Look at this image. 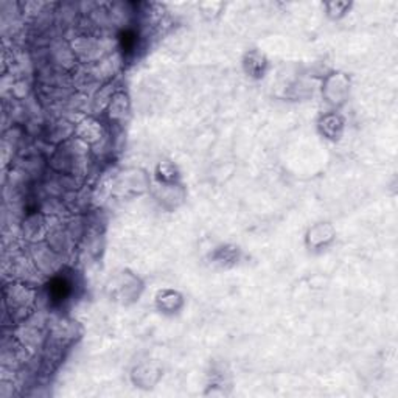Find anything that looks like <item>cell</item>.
<instances>
[{
  "mask_svg": "<svg viewBox=\"0 0 398 398\" xmlns=\"http://www.w3.org/2000/svg\"><path fill=\"white\" fill-rule=\"evenodd\" d=\"M50 294L56 300H64V297L69 294V283L64 279H56L50 286Z\"/></svg>",
  "mask_w": 398,
  "mask_h": 398,
  "instance_id": "6da1fadb",
  "label": "cell"
}]
</instances>
